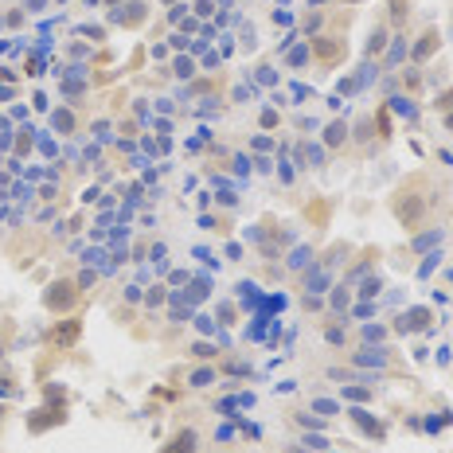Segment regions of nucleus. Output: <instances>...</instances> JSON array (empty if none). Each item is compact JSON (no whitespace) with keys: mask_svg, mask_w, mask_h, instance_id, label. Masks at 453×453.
Returning <instances> with one entry per match:
<instances>
[{"mask_svg":"<svg viewBox=\"0 0 453 453\" xmlns=\"http://www.w3.org/2000/svg\"><path fill=\"white\" fill-rule=\"evenodd\" d=\"M394 109H399V114H406V118H414V106L406 98H394Z\"/></svg>","mask_w":453,"mask_h":453,"instance_id":"14","label":"nucleus"},{"mask_svg":"<svg viewBox=\"0 0 453 453\" xmlns=\"http://www.w3.org/2000/svg\"><path fill=\"white\" fill-rule=\"evenodd\" d=\"M403 47H406V40L399 36V40H394V47H391V55H387V63H399V59H403Z\"/></svg>","mask_w":453,"mask_h":453,"instance_id":"10","label":"nucleus"},{"mask_svg":"<svg viewBox=\"0 0 453 453\" xmlns=\"http://www.w3.org/2000/svg\"><path fill=\"white\" fill-rule=\"evenodd\" d=\"M383 43H387V31L375 28L371 31V43H367V55H379V51H383Z\"/></svg>","mask_w":453,"mask_h":453,"instance_id":"8","label":"nucleus"},{"mask_svg":"<svg viewBox=\"0 0 453 453\" xmlns=\"http://www.w3.org/2000/svg\"><path fill=\"white\" fill-rule=\"evenodd\" d=\"M430 243H442V231H430V235L414 238V247H418V250H422V247H430Z\"/></svg>","mask_w":453,"mask_h":453,"instance_id":"9","label":"nucleus"},{"mask_svg":"<svg viewBox=\"0 0 453 453\" xmlns=\"http://www.w3.org/2000/svg\"><path fill=\"white\" fill-rule=\"evenodd\" d=\"M0 426H4V410H0Z\"/></svg>","mask_w":453,"mask_h":453,"instance_id":"16","label":"nucleus"},{"mask_svg":"<svg viewBox=\"0 0 453 453\" xmlns=\"http://www.w3.org/2000/svg\"><path fill=\"white\" fill-rule=\"evenodd\" d=\"M352 418L360 422V430H364V433H371V438H383V426L371 422V418H367V410H352Z\"/></svg>","mask_w":453,"mask_h":453,"instance_id":"4","label":"nucleus"},{"mask_svg":"<svg viewBox=\"0 0 453 453\" xmlns=\"http://www.w3.org/2000/svg\"><path fill=\"white\" fill-rule=\"evenodd\" d=\"M160 453H196V430H180Z\"/></svg>","mask_w":453,"mask_h":453,"instance_id":"3","label":"nucleus"},{"mask_svg":"<svg viewBox=\"0 0 453 453\" xmlns=\"http://www.w3.org/2000/svg\"><path fill=\"white\" fill-rule=\"evenodd\" d=\"M387 348H364V352H355L352 355V364H360V367H387Z\"/></svg>","mask_w":453,"mask_h":453,"instance_id":"1","label":"nucleus"},{"mask_svg":"<svg viewBox=\"0 0 453 453\" xmlns=\"http://www.w3.org/2000/svg\"><path fill=\"white\" fill-rule=\"evenodd\" d=\"M352 4H360V0H352Z\"/></svg>","mask_w":453,"mask_h":453,"instance_id":"19","label":"nucleus"},{"mask_svg":"<svg viewBox=\"0 0 453 453\" xmlns=\"http://www.w3.org/2000/svg\"><path fill=\"white\" fill-rule=\"evenodd\" d=\"M379 289H383V282H379V277H371V282H367V286L360 289V293H364V297H375Z\"/></svg>","mask_w":453,"mask_h":453,"instance_id":"12","label":"nucleus"},{"mask_svg":"<svg viewBox=\"0 0 453 453\" xmlns=\"http://www.w3.org/2000/svg\"><path fill=\"white\" fill-rule=\"evenodd\" d=\"M344 133H348V125L344 121H332V125H328V145H340V141H344Z\"/></svg>","mask_w":453,"mask_h":453,"instance_id":"7","label":"nucleus"},{"mask_svg":"<svg viewBox=\"0 0 453 453\" xmlns=\"http://www.w3.org/2000/svg\"><path fill=\"white\" fill-rule=\"evenodd\" d=\"M450 106H453V98H450Z\"/></svg>","mask_w":453,"mask_h":453,"instance_id":"20","label":"nucleus"},{"mask_svg":"<svg viewBox=\"0 0 453 453\" xmlns=\"http://www.w3.org/2000/svg\"><path fill=\"white\" fill-rule=\"evenodd\" d=\"M426 321H430V309H410L399 316V332H418V328H426Z\"/></svg>","mask_w":453,"mask_h":453,"instance_id":"2","label":"nucleus"},{"mask_svg":"<svg viewBox=\"0 0 453 453\" xmlns=\"http://www.w3.org/2000/svg\"><path fill=\"white\" fill-rule=\"evenodd\" d=\"M305 59H309V47H297L293 55H289V63H293V67H301Z\"/></svg>","mask_w":453,"mask_h":453,"instance_id":"13","label":"nucleus"},{"mask_svg":"<svg viewBox=\"0 0 453 453\" xmlns=\"http://www.w3.org/2000/svg\"><path fill=\"white\" fill-rule=\"evenodd\" d=\"M313 4H325V0H313Z\"/></svg>","mask_w":453,"mask_h":453,"instance_id":"17","label":"nucleus"},{"mask_svg":"<svg viewBox=\"0 0 453 453\" xmlns=\"http://www.w3.org/2000/svg\"><path fill=\"white\" fill-rule=\"evenodd\" d=\"M433 47H438V31H426V36H422V43L414 47V59L422 63V59H426V55H430Z\"/></svg>","mask_w":453,"mask_h":453,"instance_id":"5","label":"nucleus"},{"mask_svg":"<svg viewBox=\"0 0 453 453\" xmlns=\"http://www.w3.org/2000/svg\"><path fill=\"white\" fill-rule=\"evenodd\" d=\"M0 360H4V352H0Z\"/></svg>","mask_w":453,"mask_h":453,"instance_id":"18","label":"nucleus"},{"mask_svg":"<svg viewBox=\"0 0 453 453\" xmlns=\"http://www.w3.org/2000/svg\"><path fill=\"white\" fill-rule=\"evenodd\" d=\"M211 379H215V371H196L192 375V387H207Z\"/></svg>","mask_w":453,"mask_h":453,"instance_id":"11","label":"nucleus"},{"mask_svg":"<svg viewBox=\"0 0 453 453\" xmlns=\"http://www.w3.org/2000/svg\"><path fill=\"white\" fill-rule=\"evenodd\" d=\"M63 293H47V305L51 309H59V305H70L75 301V286H59Z\"/></svg>","mask_w":453,"mask_h":453,"instance_id":"6","label":"nucleus"},{"mask_svg":"<svg viewBox=\"0 0 453 453\" xmlns=\"http://www.w3.org/2000/svg\"><path fill=\"white\" fill-rule=\"evenodd\" d=\"M55 125H59V129H75V118H70V114H55Z\"/></svg>","mask_w":453,"mask_h":453,"instance_id":"15","label":"nucleus"}]
</instances>
